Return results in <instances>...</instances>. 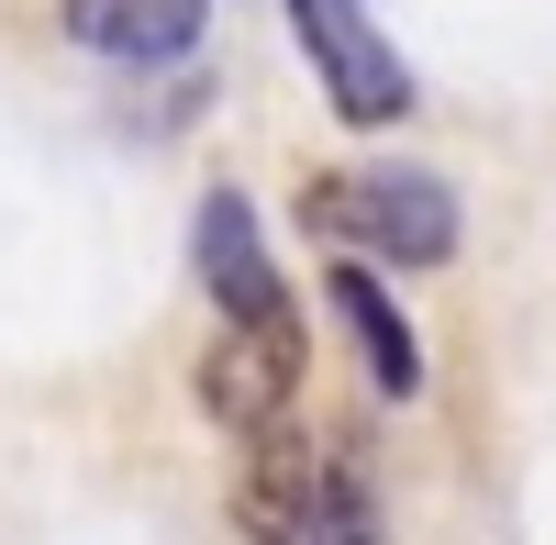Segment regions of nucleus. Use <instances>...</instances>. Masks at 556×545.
<instances>
[{"instance_id":"0eeeda50","label":"nucleus","mask_w":556,"mask_h":545,"mask_svg":"<svg viewBox=\"0 0 556 545\" xmlns=\"http://www.w3.org/2000/svg\"><path fill=\"white\" fill-rule=\"evenodd\" d=\"M212 0H67V34L112 67H178L201 45Z\"/></svg>"},{"instance_id":"f257e3e1","label":"nucleus","mask_w":556,"mask_h":545,"mask_svg":"<svg viewBox=\"0 0 556 545\" xmlns=\"http://www.w3.org/2000/svg\"><path fill=\"white\" fill-rule=\"evenodd\" d=\"M301 235H323L356 267H445L456 256V190L434 167H334V178H301Z\"/></svg>"},{"instance_id":"f03ea898","label":"nucleus","mask_w":556,"mask_h":545,"mask_svg":"<svg viewBox=\"0 0 556 545\" xmlns=\"http://www.w3.org/2000/svg\"><path fill=\"white\" fill-rule=\"evenodd\" d=\"M301 368H312L301 312H278V324H223V334L201 345L190 390H201V413H212L223 434H235V445H256V434H278V423H290Z\"/></svg>"},{"instance_id":"7ed1b4c3","label":"nucleus","mask_w":556,"mask_h":545,"mask_svg":"<svg viewBox=\"0 0 556 545\" xmlns=\"http://www.w3.org/2000/svg\"><path fill=\"white\" fill-rule=\"evenodd\" d=\"M290 34H301V56L323 78V101H334V123L390 134L412 112V67L390 56V34L367 23V0H290Z\"/></svg>"},{"instance_id":"39448f33","label":"nucleus","mask_w":556,"mask_h":545,"mask_svg":"<svg viewBox=\"0 0 556 545\" xmlns=\"http://www.w3.org/2000/svg\"><path fill=\"white\" fill-rule=\"evenodd\" d=\"M323 301H334V324H345V345H356V368H367L379 401L424 390V334H412V312H401V290L379 279V267L334 256V267H323Z\"/></svg>"},{"instance_id":"20e7f679","label":"nucleus","mask_w":556,"mask_h":545,"mask_svg":"<svg viewBox=\"0 0 556 545\" xmlns=\"http://www.w3.org/2000/svg\"><path fill=\"white\" fill-rule=\"evenodd\" d=\"M190 267H201V290H212L223 324H278V312H301L290 279H278V256H267V235H256V201H245V190H201V212H190Z\"/></svg>"},{"instance_id":"6e6552de","label":"nucleus","mask_w":556,"mask_h":545,"mask_svg":"<svg viewBox=\"0 0 556 545\" xmlns=\"http://www.w3.org/2000/svg\"><path fill=\"white\" fill-rule=\"evenodd\" d=\"M301 545H379V490H367V457H323V490H312Z\"/></svg>"},{"instance_id":"423d86ee","label":"nucleus","mask_w":556,"mask_h":545,"mask_svg":"<svg viewBox=\"0 0 556 545\" xmlns=\"http://www.w3.org/2000/svg\"><path fill=\"white\" fill-rule=\"evenodd\" d=\"M312 490H323V445L290 434V423L256 434V445H245V479H235V534H245V545H301Z\"/></svg>"}]
</instances>
